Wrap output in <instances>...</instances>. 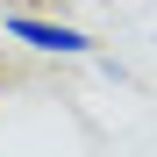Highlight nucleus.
Returning <instances> with one entry per match:
<instances>
[{"mask_svg":"<svg viewBox=\"0 0 157 157\" xmlns=\"http://www.w3.org/2000/svg\"><path fill=\"white\" fill-rule=\"evenodd\" d=\"M7 36L43 50V57H93V36L71 29V21H43V14H7Z\"/></svg>","mask_w":157,"mask_h":157,"instance_id":"nucleus-1","label":"nucleus"}]
</instances>
